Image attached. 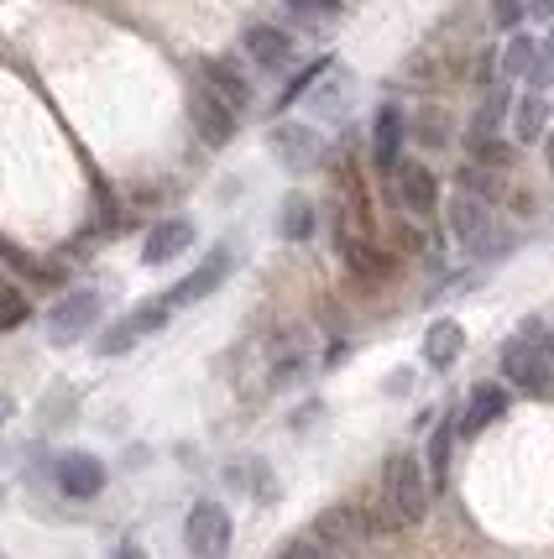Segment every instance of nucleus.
<instances>
[{"instance_id":"nucleus-1","label":"nucleus","mask_w":554,"mask_h":559,"mask_svg":"<svg viewBox=\"0 0 554 559\" xmlns=\"http://www.w3.org/2000/svg\"><path fill=\"white\" fill-rule=\"evenodd\" d=\"M503 377L507 388L529 392V397H544L554 388V335L544 319H523L518 335L503 345Z\"/></svg>"},{"instance_id":"nucleus-2","label":"nucleus","mask_w":554,"mask_h":559,"mask_svg":"<svg viewBox=\"0 0 554 559\" xmlns=\"http://www.w3.org/2000/svg\"><path fill=\"white\" fill-rule=\"evenodd\" d=\"M382 502L392 508L398 523H424L429 512V476H424V461L413 450H392L382 465Z\"/></svg>"},{"instance_id":"nucleus-3","label":"nucleus","mask_w":554,"mask_h":559,"mask_svg":"<svg viewBox=\"0 0 554 559\" xmlns=\"http://www.w3.org/2000/svg\"><path fill=\"white\" fill-rule=\"evenodd\" d=\"M184 544L193 559H225L231 555V512L220 502H193L184 518Z\"/></svg>"},{"instance_id":"nucleus-4","label":"nucleus","mask_w":554,"mask_h":559,"mask_svg":"<svg viewBox=\"0 0 554 559\" xmlns=\"http://www.w3.org/2000/svg\"><path fill=\"white\" fill-rule=\"evenodd\" d=\"M99 293L95 288H73V293H63L58 304L48 309V341L52 345H73L79 335H90L95 330V319H99Z\"/></svg>"},{"instance_id":"nucleus-5","label":"nucleus","mask_w":554,"mask_h":559,"mask_svg":"<svg viewBox=\"0 0 554 559\" xmlns=\"http://www.w3.org/2000/svg\"><path fill=\"white\" fill-rule=\"evenodd\" d=\"M168 319H173V309L163 304V298H157V304H142V309H131L126 319H116V324L99 335L95 350H99V356H126V350H137L146 335H157Z\"/></svg>"},{"instance_id":"nucleus-6","label":"nucleus","mask_w":554,"mask_h":559,"mask_svg":"<svg viewBox=\"0 0 554 559\" xmlns=\"http://www.w3.org/2000/svg\"><path fill=\"white\" fill-rule=\"evenodd\" d=\"M267 146L278 152V163L293 173H309L319 168V157H325V136L314 131V126L304 121H278L272 126V136H267Z\"/></svg>"},{"instance_id":"nucleus-7","label":"nucleus","mask_w":554,"mask_h":559,"mask_svg":"<svg viewBox=\"0 0 554 559\" xmlns=\"http://www.w3.org/2000/svg\"><path fill=\"white\" fill-rule=\"evenodd\" d=\"M231 267H236V251H231V246H220V251H210V257H204V262H199L178 288H168L163 304H168V309H189V304H199V298H210V293L231 277Z\"/></svg>"},{"instance_id":"nucleus-8","label":"nucleus","mask_w":554,"mask_h":559,"mask_svg":"<svg viewBox=\"0 0 554 559\" xmlns=\"http://www.w3.org/2000/svg\"><path fill=\"white\" fill-rule=\"evenodd\" d=\"M189 121H193V131H199L204 146H225L236 136V121H241V116H236L220 95H210L204 84H193L189 90Z\"/></svg>"},{"instance_id":"nucleus-9","label":"nucleus","mask_w":554,"mask_h":559,"mask_svg":"<svg viewBox=\"0 0 554 559\" xmlns=\"http://www.w3.org/2000/svg\"><path fill=\"white\" fill-rule=\"evenodd\" d=\"M445 219H450V236H456L465 251H486V241H492V204H486V199L456 189Z\"/></svg>"},{"instance_id":"nucleus-10","label":"nucleus","mask_w":554,"mask_h":559,"mask_svg":"<svg viewBox=\"0 0 554 559\" xmlns=\"http://www.w3.org/2000/svg\"><path fill=\"white\" fill-rule=\"evenodd\" d=\"M58 491L69 497V502H90L105 491V461L90 455V450H69V455H58Z\"/></svg>"},{"instance_id":"nucleus-11","label":"nucleus","mask_w":554,"mask_h":559,"mask_svg":"<svg viewBox=\"0 0 554 559\" xmlns=\"http://www.w3.org/2000/svg\"><path fill=\"white\" fill-rule=\"evenodd\" d=\"M199 84L210 90V95H220L236 116L241 110H251V99H257V90H251V79H246L231 58H199Z\"/></svg>"},{"instance_id":"nucleus-12","label":"nucleus","mask_w":554,"mask_h":559,"mask_svg":"<svg viewBox=\"0 0 554 559\" xmlns=\"http://www.w3.org/2000/svg\"><path fill=\"white\" fill-rule=\"evenodd\" d=\"M241 48L251 63H262V69H288L293 52H298V43H293V32H283V26L272 22H251L241 32Z\"/></svg>"},{"instance_id":"nucleus-13","label":"nucleus","mask_w":554,"mask_h":559,"mask_svg":"<svg viewBox=\"0 0 554 559\" xmlns=\"http://www.w3.org/2000/svg\"><path fill=\"white\" fill-rule=\"evenodd\" d=\"M403 136H409L403 110H398V105H382V110L372 116V163H377L382 173L403 168Z\"/></svg>"},{"instance_id":"nucleus-14","label":"nucleus","mask_w":554,"mask_h":559,"mask_svg":"<svg viewBox=\"0 0 554 559\" xmlns=\"http://www.w3.org/2000/svg\"><path fill=\"white\" fill-rule=\"evenodd\" d=\"M392 178H398V199H403V210H409L413 219H429L434 210H439V178H434V168L403 163Z\"/></svg>"},{"instance_id":"nucleus-15","label":"nucleus","mask_w":554,"mask_h":559,"mask_svg":"<svg viewBox=\"0 0 554 559\" xmlns=\"http://www.w3.org/2000/svg\"><path fill=\"white\" fill-rule=\"evenodd\" d=\"M309 534H319L325 544H335V549H351V544H362L372 534V523H366V512L356 502H340V508H325L314 518Z\"/></svg>"},{"instance_id":"nucleus-16","label":"nucleus","mask_w":554,"mask_h":559,"mask_svg":"<svg viewBox=\"0 0 554 559\" xmlns=\"http://www.w3.org/2000/svg\"><path fill=\"white\" fill-rule=\"evenodd\" d=\"M193 246V225L189 219H157L142 241V262L146 267H168L173 257H184Z\"/></svg>"},{"instance_id":"nucleus-17","label":"nucleus","mask_w":554,"mask_h":559,"mask_svg":"<svg viewBox=\"0 0 554 559\" xmlns=\"http://www.w3.org/2000/svg\"><path fill=\"white\" fill-rule=\"evenodd\" d=\"M503 414H507V388L482 382V388H471L465 408H460V435H482L486 424H497Z\"/></svg>"},{"instance_id":"nucleus-18","label":"nucleus","mask_w":554,"mask_h":559,"mask_svg":"<svg viewBox=\"0 0 554 559\" xmlns=\"http://www.w3.org/2000/svg\"><path fill=\"white\" fill-rule=\"evenodd\" d=\"M550 136V95L544 90H529V95H518L512 105V142H544Z\"/></svg>"},{"instance_id":"nucleus-19","label":"nucleus","mask_w":554,"mask_h":559,"mask_svg":"<svg viewBox=\"0 0 554 559\" xmlns=\"http://www.w3.org/2000/svg\"><path fill=\"white\" fill-rule=\"evenodd\" d=\"M309 366V345H304V330H283L278 345H272V388H288L304 377Z\"/></svg>"},{"instance_id":"nucleus-20","label":"nucleus","mask_w":554,"mask_h":559,"mask_svg":"<svg viewBox=\"0 0 554 559\" xmlns=\"http://www.w3.org/2000/svg\"><path fill=\"white\" fill-rule=\"evenodd\" d=\"M340 257H345V267L356 272V277H382L392 262H387V251H377V246L366 241V236H356V230H340Z\"/></svg>"},{"instance_id":"nucleus-21","label":"nucleus","mask_w":554,"mask_h":559,"mask_svg":"<svg viewBox=\"0 0 554 559\" xmlns=\"http://www.w3.org/2000/svg\"><path fill=\"white\" fill-rule=\"evenodd\" d=\"M465 350V330L456 319H434L429 335H424V361L429 366H456V356Z\"/></svg>"},{"instance_id":"nucleus-22","label":"nucleus","mask_w":554,"mask_h":559,"mask_svg":"<svg viewBox=\"0 0 554 559\" xmlns=\"http://www.w3.org/2000/svg\"><path fill=\"white\" fill-rule=\"evenodd\" d=\"M539 73V43H533L529 32H512L503 43V79H533Z\"/></svg>"},{"instance_id":"nucleus-23","label":"nucleus","mask_w":554,"mask_h":559,"mask_svg":"<svg viewBox=\"0 0 554 559\" xmlns=\"http://www.w3.org/2000/svg\"><path fill=\"white\" fill-rule=\"evenodd\" d=\"M314 225H319V215H314L309 199H304V194L283 199V210H278V236H283V241H309Z\"/></svg>"},{"instance_id":"nucleus-24","label":"nucleus","mask_w":554,"mask_h":559,"mask_svg":"<svg viewBox=\"0 0 554 559\" xmlns=\"http://www.w3.org/2000/svg\"><path fill=\"white\" fill-rule=\"evenodd\" d=\"M456 429L460 424H439L429 435V487H445V476H450V444H456Z\"/></svg>"},{"instance_id":"nucleus-25","label":"nucleus","mask_w":554,"mask_h":559,"mask_svg":"<svg viewBox=\"0 0 554 559\" xmlns=\"http://www.w3.org/2000/svg\"><path fill=\"white\" fill-rule=\"evenodd\" d=\"M507 110V90H492V95L482 99V110H476V126H471V146L492 142V131H497V121H503Z\"/></svg>"},{"instance_id":"nucleus-26","label":"nucleus","mask_w":554,"mask_h":559,"mask_svg":"<svg viewBox=\"0 0 554 559\" xmlns=\"http://www.w3.org/2000/svg\"><path fill=\"white\" fill-rule=\"evenodd\" d=\"M26 314H32V298H26V293H16L11 283H0V330H16V324H26Z\"/></svg>"},{"instance_id":"nucleus-27","label":"nucleus","mask_w":554,"mask_h":559,"mask_svg":"<svg viewBox=\"0 0 554 559\" xmlns=\"http://www.w3.org/2000/svg\"><path fill=\"white\" fill-rule=\"evenodd\" d=\"M283 559H340V549L335 544H325L319 534H298L288 549H283Z\"/></svg>"},{"instance_id":"nucleus-28","label":"nucleus","mask_w":554,"mask_h":559,"mask_svg":"<svg viewBox=\"0 0 554 559\" xmlns=\"http://www.w3.org/2000/svg\"><path fill=\"white\" fill-rule=\"evenodd\" d=\"M325 73H330V58H319V63H309L304 73H293V79H288V90L278 95V105H293L298 95H309V84H314V79H325Z\"/></svg>"},{"instance_id":"nucleus-29","label":"nucleus","mask_w":554,"mask_h":559,"mask_svg":"<svg viewBox=\"0 0 554 559\" xmlns=\"http://www.w3.org/2000/svg\"><path fill=\"white\" fill-rule=\"evenodd\" d=\"M413 136L424 146H445V136H450V131H445V116H439V110H424L419 126H413Z\"/></svg>"},{"instance_id":"nucleus-30","label":"nucleus","mask_w":554,"mask_h":559,"mask_svg":"<svg viewBox=\"0 0 554 559\" xmlns=\"http://www.w3.org/2000/svg\"><path fill=\"white\" fill-rule=\"evenodd\" d=\"M340 16V5H288V22H304V26H314V22H335Z\"/></svg>"},{"instance_id":"nucleus-31","label":"nucleus","mask_w":554,"mask_h":559,"mask_svg":"<svg viewBox=\"0 0 554 559\" xmlns=\"http://www.w3.org/2000/svg\"><path fill=\"white\" fill-rule=\"evenodd\" d=\"M497 22H503V26H518V22H523V5H497Z\"/></svg>"},{"instance_id":"nucleus-32","label":"nucleus","mask_w":554,"mask_h":559,"mask_svg":"<svg viewBox=\"0 0 554 559\" xmlns=\"http://www.w3.org/2000/svg\"><path fill=\"white\" fill-rule=\"evenodd\" d=\"M116 559H146V549H142V544H121V549H116Z\"/></svg>"},{"instance_id":"nucleus-33","label":"nucleus","mask_w":554,"mask_h":559,"mask_svg":"<svg viewBox=\"0 0 554 559\" xmlns=\"http://www.w3.org/2000/svg\"><path fill=\"white\" fill-rule=\"evenodd\" d=\"M16 414V408H11V397H5V392H0V424H5V418Z\"/></svg>"},{"instance_id":"nucleus-34","label":"nucleus","mask_w":554,"mask_h":559,"mask_svg":"<svg viewBox=\"0 0 554 559\" xmlns=\"http://www.w3.org/2000/svg\"><path fill=\"white\" fill-rule=\"evenodd\" d=\"M544 48H550V58H554V32H550V37H544Z\"/></svg>"},{"instance_id":"nucleus-35","label":"nucleus","mask_w":554,"mask_h":559,"mask_svg":"<svg viewBox=\"0 0 554 559\" xmlns=\"http://www.w3.org/2000/svg\"><path fill=\"white\" fill-rule=\"evenodd\" d=\"M550 168H554V136H550Z\"/></svg>"},{"instance_id":"nucleus-36","label":"nucleus","mask_w":554,"mask_h":559,"mask_svg":"<svg viewBox=\"0 0 554 559\" xmlns=\"http://www.w3.org/2000/svg\"><path fill=\"white\" fill-rule=\"evenodd\" d=\"M0 559H5V555H0Z\"/></svg>"}]
</instances>
